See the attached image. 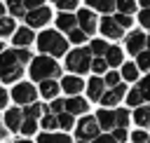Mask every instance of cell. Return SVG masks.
Returning <instances> with one entry per match:
<instances>
[{
  "label": "cell",
  "mask_w": 150,
  "mask_h": 143,
  "mask_svg": "<svg viewBox=\"0 0 150 143\" xmlns=\"http://www.w3.org/2000/svg\"><path fill=\"white\" fill-rule=\"evenodd\" d=\"M91 52H89V47L84 49V47H80V49H73V52H68L66 54V68L68 70H73L75 75H80V73H87V70H91Z\"/></svg>",
  "instance_id": "4"
},
{
  "label": "cell",
  "mask_w": 150,
  "mask_h": 143,
  "mask_svg": "<svg viewBox=\"0 0 150 143\" xmlns=\"http://www.w3.org/2000/svg\"><path fill=\"white\" fill-rule=\"evenodd\" d=\"M56 117H59V129L68 131V129H73V127H75V122H73V115H70V113H61V115H56Z\"/></svg>",
  "instance_id": "31"
},
{
  "label": "cell",
  "mask_w": 150,
  "mask_h": 143,
  "mask_svg": "<svg viewBox=\"0 0 150 143\" xmlns=\"http://www.w3.org/2000/svg\"><path fill=\"white\" fill-rule=\"evenodd\" d=\"M38 143H73V138L68 136V134H42L40 138H38Z\"/></svg>",
  "instance_id": "22"
},
{
  "label": "cell",
  "mask_w": 150,
  "mask_h": 143,
  "mask_svg": "<svg viewBox=\"0 0 150 143\" xmlns=\"http://www.w3.org/2000/svg\"><path fill=\"white\" fill-rule=\"evenodd\" d=\"M105 89V82L101 80V77H91L89 82H87V96L91 98V101H101L103 98V91Z\"/></svg>",
  "instance_id": "16"
},
{
  "label": "cell",
  "mask_w": 150,
  "mask_h": 143,
  "mask_svg": "<svg viewBox=\"0 0 150 143\" xmlns=\"http://www.w3.org/2000/svg\"><path fill=\"white\" fill-rule=\"evenodd\" d=\"M49 113H52V115H61V113H66V101L54 98V101H52V105H49Z\"/></svg>",
  "instance_id": "39"
},
{
  "label": "cell",
  "mask_w": 150,
  "mask_h": 143,
  "mask_svg": "<svg viewBox=\"0 0 150 143\" xmlns=\"http://www.w3.org/2000/svg\"><path fill=\"white\" fill-rule=\"evenodd\" d=\"M42 127H45V131L49 134L52 129H59V117L56 115H52V113H47L45 117H42Z\"/></svg>",
  "instance_id": "30"
},
{
  "label": "cell",
  "mask_w": 150,
  "mask_h": 143,
  "mask_svg": "<svg viewBox=\"0 0 150 143\" xmlns=\"http://www.w3.org/2000/svg\"><path fill=\"white\" fill-rule=\"evenodd\" d=\"M91 70L96 73V77H98L101 73H105V70H108V63H105V59H94V61H91Z\"/></svg>",
  "instance_id": "38"
},
{
  "label": "cell",
  "mask_w": 150,
  "mask_h": 143,
  "mask_svg": "<svg viewBox=\"0 0 150 143\" xmlns=\"http://www.w3.org/2000/svg\"><path fill=\"white\" fill-rule=\"evenodd\" d=\"M84 38H87V33H82L80 28H75L73 33H68V40H70L73 45H80V42H84Z\"/></svg>",
  "instance_id": "40"
},
{
  "label": "cell",
  "mask_w": 150,
  "mask_h": 143,
  "mask_svg": "<svg viewBox=\"0 0 150 143\" xmlns=\"http://www.w3.org/2000/svg\"><path fill=\"white\" fill-rule=\"evenodd\" d=\"M112 138L120 143V141H127V129H115L112 131Z\"/></svg>",
  "instance_id": "46"
},
{
  "label": "cell",
  "mask_w": 150,
  "mask_h": 143,
  "mask_svg": "<svg viewBox=\"0 0 150 143\" xmlns=\"http://www.w3.org/2000/svg\"><path fill=\"white\" fill-rule=\"evenodd\" d=\"M23 73V63L16 56V49H5L0 54V80L2 82H16Z\"/></svg>",
  "instance_id": "3"
},
{
  "label": "cell",
  "mask_w": 150,
  "mask_h": 143,
  "mask_svg": "<svg viewBox=\"0 0 150 143\" xmlns=\"http://www.w3.org/2000/svg\"><path fill=\"white\" fill-rule=\"evenodd\" d=\"M5 124H7L9 131H19L21 124H23V110L21 108H9L5 113Z\"/></svg>",
  "instance_id": "15"
},
{
  "label": "cell",
  "mask_w": 150,
  "mask_h": 143,
  "mask_svg": "<svg viewBox=\"0 0 150 143\" xmlns=\"http://www.w3.org/2000/svg\"><path fill=\"white\" fill-rule=\"evenodd\" d=\"M7 98H9V94H7V89H2V87H0V110H2L5 105H7Z\"/></svg>",
  "instance_id": "47"
},
{
  "label": "cell",
  "mask_w": 150,
  "mask_h": 143,
  "mask_svg": "<svg viewBox=\"0 0 150 143\" xmlns=\"http://www.w3.org/2000/svg\"><path fill=\"white\" fill-rule=\"evenodd\" d=\"M23 136H33L35 131H38V120H26L23 117V124H21V129H19Z\"/></svg>",
  "instance_id": "32"
},
{
  "label": "cell",
  "mask_w": 150,
  "mask_h": 143,
  "mask_svg": "<svg viewBox=\"0 0 150 143\" xmlns=\"http://www.w3.org/2000/svg\"><path fill=\"white\" fill-rule=\"evenodd\" d=\"M2 52H5V45H2V42H0V54H2Z\"/></svg>",
  "instance_id": "51"
},
{
  "label": "cell",
  "mask_w": 150,
  "mask_h": 143,
  "mask_svg": "<svg viewBox=\"0 0 150 143\" xmlns=\"http://www.w3.org/2000/svg\"><path fill=\"white\" fill-rule=\"evenodd\" d=\"M115 21H117L122 28H129V26H131V19H129V16H124V14H117V16H115Z\"/></svg>",
  "instance_id": "44"
},
{
  "label": "cell",
  "mask_w": 150,
  "mask_h": 143,
  "mask_svg": "<svg viewBox=\"0 0 150 143\" xmlns=\"http://www.w3.org/2000/svg\"><path fill=\"white\" fill-rule=\"evenodd\" d=\"M59 89H61V84L54 82V80H45V82H40V96H45V98H56Z\"/></svg>",
  "instance_id": "20"
},
{
  "label": "cell",
  "mask_w": 150,
  "mask_h": 143,
  "mask_svg": "<svg viewBox=\"0 0 150 143\" xmlns=\"http://www.w3.org/2000/svg\"><path fill=\"white\" fill-rule=\"evenodd\" d=\"M5 136H7V129H5V127H0V141H2Z\"/></svg>",
  "instance_id": "48"
},
{
  "label": "cell",
  "mask_w": 150,
  "mask_h": 143,
  "mask_svg": "<svg viewBox=\"0 0 150 143\" xmlns=\"http://www.w3.org/2000/svg\"><path fill=\"white\" fill-rule=\"evenodd\" d=\"M16 33V23L12 16H2L0 19V38H7V35H14Z\"/></svg>",
  "instance_id": "25"
},
{
  "label": "cell",
  "mask_w": 150,
  "mask_h": 143,
  "mask_svg": "<svg viewBox=\"0 0 150 143\" xmlns=\"http://www.w3.org/2000/svg\"><path fill=\"white\" fill-rule=\"evenodd\" d=\"M12 98L19 105H33V103H38V89L30 82H19L12 89Z\"/></svg>",
  "instance_id": "6"
},
{
  "label": "cell",
  "mask_w": 150,
  "mask_h": 143,
  "mask_svg": "<svg viewBox=\"0 0 150 143\" xmlns=\"http://www.w3.org/2000/svg\"><path fill=\"white\" fill-rule=\"evenodd\" d=\"M77 26H80V30H82V33L91 35V33L98 28L94 12H91V9H80V12H77Z\"/></svg>",
  "instance_id": "9"
},
{
  "label": "cell",
  "mask_w": 150,
  "mask_h": 143,
  "mask_svg": "<svg viewBox=\"0 0 150 143\" xmlns=\"http://www.w3.org/2000/svg\"><path fill=\"white\" fill-rule=\"evenodd\" d=\"M49 19H52V9H49V7H45V5L26 14V23H28V28H40V26H47V21H49Z\"/></svg>",
  "instance_id": "7"
},
{
  "label": "cell",
  "mask_w": 150,
  "mask_h": 143,
  "mask_svg": "<svg viewBox=\"0 0 150 143\" xmlns=\"http://www.w3.org/2000/svg\"><path fill=\"white\" fill-rule=\"evenodd\" d=\"M115 120H117V129H127V124L131 122V117H129V113L124 108H117L115 110Z\"/></svg>",
  "instance_id": "29"
},
{
  "label": "cell",
  "mask_w": 150,
  "mask_h": 143,
  "mask_svg": "<svg viewBox=\"0 0 150 143\" xmlns=\"http://www.w3.org/2000/svg\"><path fill=\"white\" fill-rule=\"evenodd\" d=\"M56 26H59V30L73 33V30L77 28V16H73V14H68V12H61V14L56 16Z\"/></svg>",
  "instance_id": "18"
},
{
  "label": "cell",
  "mask_w": 150,
  "mask_h": 143,
  "mask_svg": "<svg viewBox=\"0 0 150 143\" xmlns=\"http://www.w3.org/2000/svg\"><path fill=\"white\" fill-rule=\"evenodd\" d=\"M61 89H63L66 94H70V98H73V96H77V94L84 89V80H80L77 75H66V77L61 80Z\"/></svg>",
  "instance_id": "12"
},
{
  "label": "cell",
  "mask_w": 150,
  "mask_h": 143,
  "mask_svg": "<svg viewBox=\"0 0 150 143\" xmlns=\"http://www.w3.org/2000/svg\"><path fill=\"white\" fill-rule=\"evenodd\" d=\"M138 89H141V94H143V98L145 101H150V73L138 82Z\"/></svg>",
  "instance_id": "37"
},
{
  "label": "cell",
  "mask_w": 150,
  "mask_h": 143,
  "mask_svg": "<svg viewBox=\"0 0 150 143\" xmlns=\"http://www.w3.org/2000/svg\"><path fill=\"white\" fill-rule=\"evenodd\" d=\"M96 122H98V127L105 129V131H115V129H117L115 110H105V108H101V110L96 113Z\"/></svg>",
  "instance_id": "14"
},
{
  "label": "cell",
  "mask_w": 150,
  "mask_h": 143,
  "mask_svg": "<svg viewBox=\"0 0 150 143\" xmlns=\"http://www.w3.org/2000/svg\"><path fill=\"white\" fill-rule=\"evenodd\" d=\"M45 110H47L45 105H40V103H33V105H26V108H23V117H26V120H38V117H40Z\"/></svg>",
  "instance_id": "27"
},
{
  "label": "cell",
  "mask_w": 150,
  "mask_h": 143,
  "mask_svg": "<svg viewBox=\"0 0 150 143\" xmlns=\"http://www.w3.org/2000/svg\"><path fill=\"white\" fill-rule=\"evenodd\" d=\"M145 98H143V94H141V89L136 87V89H131L129 94H127V103L129 105H134V108H141V103H143Z\"/></svg>",
  "instance_id": "28"
},
{
  "label": "cell",
  "mask_w": 150,
  "mask_h": 143,
  "mask_svg": "<svg viewBox=\"0 0 150 143\" xmlns=\"http://www.w3.org/2000/svg\"><path fill=\"white\" fill-rule=\"evenodd\" d=\"M77 143H89V141H77Z\"/></svg>",
  "instance_id": "53"
},
{
  "label": "cell",
  "mask_w": 150,
  "mask_h": 143,
  "mask_svg": "<svg viewBox=\"0 0 150 143\" xmlns=\"http://www.w3.org/2000/svg\"><path fill=\"white\" fill-rule=\"evenodd\" d=\"M38 47L42 52V56H63L68 49V40L59 33V30H42L38 35Z\"/></svg>",
  "instance_id": "1"
},
{
  "label": "cell",
  "mask_w": 150,
  "mask_h": 143,
  "mask_svg": "<svg viewBox=\"0 0 150 143\" xmlns=\"http://www.w3.org/2000/svg\"><path fill=\"white\" fill-rule=\"evenodd\" d=\"M138 21H141V26L150 28V7H148V9H141V14H138Z\"/></svg>",
  "instance_id": "43"
},
{
  "label": "cell",
  "mask_w": 150,
  "mask_h": 143,
  "mask_svg": "<svg viewBox=\"0 0 150 143\" xmlns=\"http://www.w3.org/2000/svg\"><path fill=\"white\" fill-rule=\"evenodd\" d=\"M19 143H30V141H28V138H21V141H19Z\"/></svg>",
  "instance_id": "52"
},
{
  "label": "cell",
  "mask_w": 150,
  "mask_h": 143,
  "mask_svg": "<svg viewBox=\"0 0 150 143\" xmlns=\"http://www.w3.org/2000/svg\"><path fill=\"white\" fill-rule=\"evenodd\" d=\"M56 7H59L61 12H68V14H70V9H75V7H77V2H75V0H68V2L59 0V2H56Z\"/></svg>",
  "instance_id": "42"
},
{
  "label": "cell",
  "mask_w": 150,
  "mask_h": 143,
  "mask_svg": "<svg viewBox=\"0 0 150 143\" xmlns=\"http://www.w3.org/2000/svg\"><path fill=\"white\" fill-rule=\"evenodd\" d=\"M30 77L38 80V82H45V80H54L61 75V68L59 63L52 59V56H38L30 61V68H28Z\"/></svg>",
  "instance_id": "2"
},
{
  "label": "cell",
  "mask_w": 150,
  "mask_h": 143,
  "mask_svg": "<svg viewBox=\"0 0 150 143\" xmlns=\"http://www.w3.org/2000/svg\"><path fill=\"white\" fill-rule=\"evenodd\" d=\"M136 66H138V70H150V49H145L143 54L136 56Z\"/></svg>",
  "instance_id": "34"
},
{
  "label": "cell",
  "mask_w": 150,
  "mask_h": 143,
  "mask_svg": "<svg viewBox=\"0 0 150 143\" xmlns=\"http://www.w3.org/2000/svg\"><path fill=\"white\" fill-rule=\"evenodd\" d=\"M7 7H9V14H12V16H26V14H28L26 7H23V2H9Z\"/></svg>",
  "instance_id": "36"
},
{
  "label": "cell",
  "mask_w": 150,
  "mask_h": 143,
  "mask_svg": "<svg viewBox=\"0 0 150 143\" xmlns=\"http://www.w3.org/2000/svg\"><path fill=\"white\" fill-rule=\"evenodd\" d=\"M33 40H35V35H33V28H28V26L16 28V33L12 35V45H16V49H26Z\"/></svg>",
  "instance_id": "11"
},
{
  "label": "cell",
  "mask_w": 150,
  "mask_h": 143,
  "mask_svg": "<svg viewBox=\"0 0 150 143\" xmlns=\"http://www.w3.org/2000/svg\"><path fill=\"white\" fill-rule=\"evenodd\" d=\"M98 122H96V117H91V115H84L80 122H77V127H75V134H77V141H96L101 134H98Z\"/></svg>",
  "instance_id": "5"
},
{
  "label": "cell",
  "mask_w": 150,
  "mask_h": 143,
  "mask_svg": "<svg viewBox=\"0 0 150 143\" xmlns=\"http://www.w3.org/2000/svg\"><path fill=\"white\" fill-rule=\"evenodd\" d=\"M145 47H148V49H150V35H148V40H145Z\"/></svg>",
  "instance_id": "50"
},
{
  "label": "cell",
  "mask_w": 150,
  "mask_h": 143,
  "mask_svg": "<svg viewBox=\"0 0 150 143\" xmlns=\"http://www.w3.org/2000/svg\"><path fill=\"white\" fill-rule=\"evenodd\" d=\"M87 108H89V103H87L84 98H80V96H73V98L66 101V113H70L73 117H75V115H84Z\"/></svg>",
  "instance_id": "17"
},
{
  "label": "cell",
  "mask_w": 150,
  "mask_h": 143,
  "mask_svg": "<svg viewBox=\"0 0 150 143\" xmlns=\"http://www.w3.org/2000/svg\"><path fill=\"white\" fill-rule=\"evenodd\" d=\"M134 122L138 124V129H141V127H150V105H141V108H136V113H134Z\"/></svg>",
  "instance_id": "21"
},
{
  "label": "cell",
  "mask_w": 150,
  "mask_h": 143,
  "mask_svg": "<svg viewBox=\"0 0 150 143\" xmlns=\"http://www.w3.org/2000/svg\"><path fill=\"white\" fill-rule=\"evenodd\" d=\"M98 28H101V33H103L105 38H112V40L122 38V33H124V28H122L112 16H103V19H101V23H98Z\"/></svg>",
  "instance_id": "10"
},
{
  "label": "cell",
  "mask_w": 150,
  "mask_h": 143,
  "mask_svg": "<svg viewBox=\"0 0 150 143\" xmlns=\"http://www.w3.org/2000/svg\"><path fill=\"white\" fill-rule=\"evenodd\" d=\"M145 40H148V35H143L141 30H131V33L127 35V52L134 54V56L143 54V52L148 49V47H145Z\"/></svg>",
  "instance_id": "8"
},
{
  "label": "cell",
  "mask_w": 150,
  "mask_h": 143,
  "mask_svg": "<svg viewBox=\"0 0 150 143\" xmlns=\"http://www.w3.org/2000/svg\"><path fill=\"white\" fill-rule=\"evenodd\" d=\"M89 7H94L96 12H101V14H110L115 7H117V2H110V0H89L87 2Z\"/></svg>",
  "instance_id": "23"
},
{
  "label": "cell",
  "mask_w": 150,
  "mask_h": 143,
  "mask_svg": "<svg viewBox=\"0 0 150 143\" xmlns=\"http://www.w3.org/2000/svg\"><path fill=\"white\" fill-rule=\"evenodd\" d=\"M122 77L127 82H136L138 80V66L136 63H124L122 66Z\"/></svg>",
  "instance_id": "26"
},
{
  "label": "cell",
  "mask_w": 150,
  "mask_h": 143,
  "mask_svg": "<svg viewBox=\"0 0 150 143\" xmlns=\"http://www.w3.org/2000/svg\"><path fill=\"white\" fill-rule=\"evenodd\" d=\"M117 9H120V14L129 16V14L136 9V2H131V0H120V2H117Z\"/></svg>",
  "instance_id": "35"
},
{
  "label": "cell",
  "mask_w": 150,
  "mask_h": 143,
  "mask_svg": "<svg viewBox=\"0 0 150 143\" xmlns=\"http://www.w3.org/2000/svg\"><path fill=\"white\" fill-rule=\"evenodd\" d=\"M127 94V87H124V82L120 84V87H115V89H110V91H105L103 94V98H101V103H103V108L108 110V108H115L120 101H122V96Z\"/></svg>",
  "instance_id": "13"
},
{
  "label": "cell",
  "mask_w": 150,
  "mask_h": 143,
  "mask_svg": "<svg viewBox=\"0 0 150 143\" xmlns=\"http://www.w3.org/2000/svg\"><path fill=\"white\" fill-rule=\"evenodd\" d=\"M5 9H7V5H2V2H0V19L5 16Z\"/></svg>",
  "instance_id": "49"
},
{
  "label": "cell",
  "mask_w": 150,
  "mask_h": 143,
  "mask_svg": "<svg viewBox=\"0 0 150 143\" xmlns=\"http://www.w3.org/2000/svg\"><path fill=\"white\" fill-rule=\"evenodd\" d=\"M105 63L108 66H124V56H122V49L120 47H115V45H110V49L105 52Z\"/></svg>",
  "instance_id": "19"
},
{
  "label": "cell",
  "mask_w": 150,
  "mask_h": 143,
  "mask_svg": "<svg viewBox=\"0 0 150 143\" xmlns=\"http://www.w3.org/2000/svg\"><path fill=\"white\" fill-rule=\"evenodd\" d=\"M108 49H110V45L103 42V40H91V45H89V52H91L94 59H103Z\"/></svg>",
  "instance_id": "24"
},
{
  "label": "cell",
  "mask_w": 150,
  "mask_h": 143,
  "mask_svg": "<svg viewBox=\"0 0 150 143\" xmlns=\"http://www.w3.org/2000/svg\"><path fill=\"white\" fill-rule=\"evenodd\" d=\"M122 77H120V73H115V70H110V73H105V77H103V82H105V87H110V89H115V87H120L122 82H120Z\"/></svg>",
  "instance_id": "33"
},
{
  "label": "cell",
  "mask_w": 150,
  "mask_h": 143,
  "mask_svg": "<svg viewBox=\"0 0 150 143\" xmlns=\"http://www.w3.org/2000/svg\"><path fill=\"white\" fill-rule=\"evenodd\" d=\"M131 138H134V143H150V138H148V134H145L143 129H136V131L131 134Z\"/></svg>",
  "instance_id": "41"
},
{
  "label": "cell",
  "mask_w": 150,
  "mask_h": 143,
  "mask_svg": "<svg viewBox=\"0 0 150 143\" xmlns=\"http://www.w3.org/2000/svg\"><path fill=\"white\" fill-rule=\"evenodd\" d=\"M91 143H117L115 138H112V134H101L96 141H91Z\"/></svg>",
  "instance_id": "45"
}]
</instances>
